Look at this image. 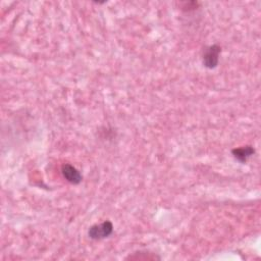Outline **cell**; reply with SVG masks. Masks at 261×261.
I'll list each match as a JSON object with an SVG mask.
<instances>
[{
    "label": "cell",
    "instance_id": "4",
    "mask_svg": "<svg viewBox=\"0 0 261 261\" xmlns=\"http://www.w3.org/2000/svg\"><path fill=\"white\" fill-rule=\"evenodd\" d=\"M254 153H255V149L250 145L238 147L232 150V154L235 159L241 163H246L248 158L251 157Z\"/></svg>",
    "mask_w": 261,
    "mask_h": 261
},
{
    "label": "cell",
    "instance_id": "3",
    "mask_svg": "<svg viewBox=\"0 0 261 261\" xmlns=\"http://www.w3.org/2000/svg\"><path fill=\"white\" fill-rule=\"evenodd\" d=\"M61 172H62L63 178L68 183H71L73 185H79L83 180L81 172L75 166H73L69 163H65L62 165Z\"/></svg>",
    "mask_w": 261,
    "mask_h": 261
},
{
    "label": "cell",
    "instance_id": "5",
    "mask_svg": "<svg viewBox=\"0 0 261 261\" xmlns=\"http://www.w3.org/2000/svg\"><path fill=\"white\" fill-rule=\"evenodd\" d=\"M127 259H133V260H154V259H160V257L156 256L152 253H142V252H137L134 253L132 256L130 255L127 257Z\"/></svg>",
    "mask_w": 261,
    "mask_h": 261
},
{
    "label": "cell",
    "instance_id": "2",
    "mask_svg": "<svg viewBox=\"0 0 261 261\" xmlns=\"http://www.w3.org/2000/svg\"><path fill=\"white\" fill-rule=\"evenodd\" d=\"M113 233V224L110 221H104L94 224L89 229L88 235L92 240H102L108 238Z\"/></svg>",
    "mask_w": 261,
    "mask_h": 261
},
{
    "label": "cell",
    "instance_id": "1",
    "mask_svg": "<svg viewBox=\"0 0 261 261\" xmlns=\"http://www.w3.org/2000/svg\"><path fill=\"white\" fill-rule=\"evenodd\" d=\"M221 53V47L217 44L208 46L204 49L202 63L206 68L213 69L218 65L219 55Z\"/></svg>",
    "mask_w": 261,
    "mask_h": 261
}]
</instances>
